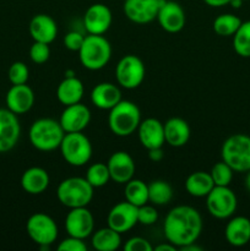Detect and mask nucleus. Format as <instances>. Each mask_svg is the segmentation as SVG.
<instances>
[{
  "label": "nucleus",
  "instance_id": "obj_35",
  "mask_svg": "<svg viewBox=\"0 0 250 251\" xmlns=\"http://www.w3.org/2000/svg\"><path fill=\"white\" fill-rule=\"evenodd\" d=\"M7 77L12 85H24L28 81L29 71L28 68L22 61H15L11 64L7 71Z\"/></svg>",
  "mask_w": 250,
  "mask_h": 251
},
{
  "label": "nucleus",
  "instance_id": "obj_3",
  "mask_svg": "<svg viewBox=\"0 0 250 251\" xmlns=\"http://www.w3.org/2000/svg\"><path fill=\"white\" fill-rule=\"evenodd\" d=\"M141 123V113L139 107L130 100H120L109 110L108 125L110 131L120 137L130 136L137 130Z\"/></svg>",
  "mask_w": 250,
  "mask_h": 251
},
{
  "label": "nucleus",
  "instance_id": "obj_33",
  "mask_svg": "<svg viewBox=\"0 0 250 251\" xmlns=\"http://www.w3.org/2000/svg\"><path fill=\"white\" fill-rule=\"evenodd\" d=\"M86 180L93 186V189L107 185L108 181L110 180V174L107 164L97 162L88 167L87 172H86Z\"/></svg>",
  "mask_w": 250,
  "mask_h": 251
},
{
  "label": "nucleus",
  "instance_id": "obj_6",
  "mask_svg": "<svg viewBox=\"0 0 250 251\" xmlns=\"http://www.w3.org/2000/svg\"><path fill=\"white\" fill-rule=\"evenodd\" d=\"M222 161L234 172L250 171V136L234 134L222 145Z\"/></svg>",
  "mask_w": 250,
  "mask_h": 251
},
{
  "label": "nucleus",
  "instance_id": "obj_21",
  "mask_svg": "<svg viewBox=\"0 0 250 251\" xmlns=\"http://www.w3.org/2000/svg\"><path fill=\"white\" fill-rule=\"evenodd\" d=\"M28 31L34 42L49 44L58 34V26L53 17L46 14H38L32 17Z\"/></svg>",
  "mask_w": 250,
  "mask_h": 251
},
{
  "label": "nucleus",
  "instance_id": "obj_38",
  "mask_svg": "<svg viewBox=\"0 0 250 251\" xmlns=\"http://www.w3.org/2000/svg\"><path fill=\"white\" fill-rule=\"evenodd\" d=\"M83 41H85V36L77 31H71L66 33L64 37V46L66 49L71 51H78L81 46H82Z\"/></svg>",
  "mask_w": 250,
  "mask_h": 251
},
{
  "label": "nucleus",
  "instance_id": "obj_46",
  "mask_svg": "<svg viewBox=\"0 0 250 251\" xmlns=\"http://www.w3.org/2000/svg\"><path fill=\"white\" fill-rule=\"evenodd\" d=\"M245 186H247L248 190L250 191V171H248L247 176H245Z\"/></svg>",
  "mask_w": 250,
  "mask_h": 251
},
{
  "label": "nucleus",
  "instance_id": "obj_13",
  "mask_svg": "<svg viewBox=\"0 0 250 251\" xmlns=\"http://www.w3.org/2000/svg\"><path fill=\"white\" fill-rule=\"evenodd\" d=\"M108 227L123 234L137 225V207L124 201L113 206L108 213Z\"/></svg>",
  "mask_w": 250,
  "mask_h": 251
},
{
  "label": "nucleus",
  "instance_id": "obj_26",
  "mask_svg": "<svg viewBox=\"0 0 250 251\" xmlns=\"http://www.w3.org/2000/svg\"><path fill=\"white\" fill-rule=\"evenodd\" d=\"M85 87L80 78L65 77L56 88V98L64 105H70L78 103L82 98Z\"/></svg>",
  "mask_w": 250,
  "mask_h": 251
},
{
  "label": "nucleus",
  "instance_id": "obj_27",
  "mask_svg": "<svg viewBox=\"0 0 250 251\" xmlns=\"http://www.w3.org/2000/svg\"><path fill=\"white\" fill-rule=\"evenodd\" d=\"M215 186L212 176L207 172H194L186 178L185 189L194 198H206Z\"/></svg>",
  "mask_w": 250,
  "mask_h": 251
},
{
  "label": "nucleus",
  "instance_id": "obj_5",
  "mask_svg": "<svg viewBox=\"0 0 250 251\" xmlns=\"http://www.w3.org/2000/svg\"><path fill=\"white\" fill-rule=\"evenodd\" d=\"M56 196L65 207H86L93 199V186L86 180V178L73 176L64 179L59 184Z\"/></svg>",
  "mask_w": 250,
  "mask_h": 251
},
{
  "label": "nucleus",
  "instance_id": "obj_32",
  "mask_svg": "<svg viewBox=\"0 0 250 251\" xmlns=\"http://www.w3.org/2000/svg\"><path fill=\"white\" fill-rule=\"evenodd\" d=\"M242 20L233 14H222L213 21V31L221 37H229L237 32Z\"/></svg>",
  "mask_w": 250,
  "mask_h": 251
},
{
  "label": "nucleus",
  "instance_id": "obj_19",
  "mask_svg": "<svg viewBox=\"0 0 250 251\" xmlns=\"http://www.w3.org/2000/svg\"><path fill=\"white\" fill-rule=\"evenodd\" d=\"M139 140L142 146L149 151L152 149L163 147L164 140V126L158 119L147 118L140 123L139 127Z\"/></svg>",
  "mask_w": 250,
  "mask_h": 251
},
{
  "label": "nucleus",
  "instance_id": "obj_17",
  "mask_svg": "<svg viewBox=\"0 0 250 251\" xmlns=\"http://www.w3.org/2000/svg\"><path fill=\"white\" fill-rule=\"evenodd\" d=\"M157 20L164 31L176 33L185 26V12L178 2L163 0L157 14Z\"/></svg>",
  "mask_w": 250,
  "mask_h": 251
},
{
  "label": "nucleus",
  "instance_id": "obj_34",
  "mask_svg": "<svg viewBox=\"0 0 250 251\" xmlns=\"http://www.w3.org/2000/svg\"><path fill=\"white\" fill-rule=\"evenodd\" d=\"M233 169L225 162H217L211 169L210 174L215 185L217 186H229L233 179Z\"/></svg>",
  "mask_w": 250,
  "mask_h": 251
},
{
  "label": "nucleus",
  "instance_id": "obj_12",
  "mask_svg": "<svg viewBox=\"0 0 250 251\" xmlns=\"http://www.w3.org/2000/svg\"><path fill=\"white\" fill-rule=\"evenodd\" d=\"M162 1L163 0H125L123 9L130 21L144 25L157 19Z\"/></svg>",
  "mask_w": 250,
  "mask_h": 251
},
{
  "label": "nucleus",
  "instance_id": "obj_37",
  "mask_svg": "<svg viewBox=\"0 0 250 251\" xmlns=\"http://www.w3.org/2000/svg\"><path fill=\"white\" fill-rule=\"evenodd\" d=\"M158 220V212L153 206L147 203L137 207V223L144 226H152Z\"/></svg>",
  "mask_w": 250,
  "mask_h": 251
},
{
  "label": "nucleus",
  "instance_id": "obj_16",
  "mask_svg": "<svg viewBox=\"0 0 250 251\" xmlns=\"http://www.w3.org/2000/svg\"><path fill=\"white\" fill-rule=\"evenodd\" d=\"M112 11L109 7L100 2L91 5L83 16V25L88 34H103L112 25Z\"/></svg>",
  "mask_w": 250,
  "mask_h": 251
},
{
  "label": "nucleus",
  "instance_id": "obj_28",
  "mask_svg": "<svg viewBox=\"0 0 250 251\" xmlns=\"http://www.w3.org/2000/svg\"><path fill=\"white\" fill-rule=\"evenodd\" d=\"M120 233L110 227L100 228L92 235V247L98 251H114L119 249L122 244Z\"/></svg>",
  "mask_w": 250,
  "mask_h": 251
},
{
  "label": "nucleus",
  "instance_id": "obj_1",
  "mask_svg": "<svg viewBox=\"0 0 250 251\" xmlns=\"http://www.w3.org/2000/svg\"><path fill=\"white\" fill-rule=\"evenodd\" d=\"M167 240L175 248L195 243L202 230L200 213L191 206H175L166 216L163 225Z\"/></svg>",
  "mask_w": 250,
  "mask_h": 251
},
{
  "label": "nucleus",
  "instance_id": "obj_42",
  "mask_svg": "<svg viewBox=\"0 0 250 251\" xmlns=\"http://www.w3.org/2000/svg\"><path fill=\"white\" fill-rule=\"evenodd\" d=\"M208 6L212 7H221L225 6V5H229L230 0H203Z\"/></svg>",
  "mask_w": 250,
  "mask_h": 251
},
{
  "label": "nucleus",
  "instance_id": "obj_4",
  "mask_svg": "<svg viewBox=\"0 0 250 251\" xmlns=\"http://www.w3.org/2000/svg\"><path fill=\"white\" fill-rule=\"evenodd\" d=\"M112 56V47L102 34H88L78 50L83 68L97 71L104 68Z\"/></svg>",
  "mask_w": 250,
  "mask_h": 251
},
{
  "label": "nucleus",
  "instance_id": "obj_8",
  "mask_svg": "<svg viewBox=\"0 0 250 251\" xmlns=\"http://www.w3.org/2000/svg\"><path fill=\"white\" fill-rule=\"evenodd\" d=\"M206 206L211 216L218 220L232 217L238 206L237 196L229 186H213L206 196Z\"/></svg>",
  "mask_w": 250,
  "mask_h": 251
},
{
  "label": "nucleus",
  "instance_id": "obj_10",
  "mask_svg": "<svg viewBox=\"0 0 250 251\" xmlns=\"http://www.w3.org/2000/svg\"><path fill=\"white\" fill-rule=\"evenodd\" d=\"M27 234L37 245H51L58 238V226L50 216L34 213L26 223Z\"/></svg>",
  "mask_w": 250,
  "mask_h": 251
},
{
  "label": "nucleus",
  "instance_id": "obj_30",
  "mask_svg": "<svg viewBox=\"0 0 250 251\" xmlns=\"http://www.w3.org/2000/svg\"><path fill=\"white\" fill-rule=\"evenodd\" d=\"M173 198V189L167 181L154 180L149 185V201L153 205H167Z\"/></svg>",
  "mask_w": 250,
  "mask_h": 251
},
{
  "label": "nucleus",
  "instance_id": "obj_18",
  "mask_svg": "<svg viewBox=\"0 0 250 251\" xmlns=\"http://www.w3.org/2000/svg\"><path fill=\"white\" fill-rule=\"evenodd\" d=\"M108 171L110 179L118 184H126L134 178L135 162L132 157L125 151L114 152L108 159Z\"/></svg>",
  "mask_w": 250,
  "mask_h": 251
},
{
  "label": "nucleus",
  "instance_id": "obj_44",
  "mask_svg": "<svg viewBox=\"0 0 250 251\" xmlns=\"http://www.w3.org/2000/svg\"><path fill=\"white\" fill-rule=\"evenodd\" d=\"M181 251H202V248L195 245V243H191V244L185 245V247L180 248Z\"/></svg>",
  "mask_w": 250,
  "mask_h": 251
},
{
  "label": "nucleus",
  "instance_id": "obj_23",
  "mask_svg": "<svg viewBox=\"0 0 250 251\" xmlns=\"http://www.w3.org/2000/svg\"><path fill=\"white\" fill-rule=\"evenodd\" d=\"M225 239L232 247L240 248L250 242V220L244 216L233 217L225 226Z\"/></svg>",
  "mask_w": 250,
  "mask_h": 251
},
{
  "label": "nucleus",
  "instance_id": "obj_9",
  "mask_svg": "<svg viewBox=\"0 0 250 251\" xmlns=\"http://www.w3.org/2000/svg\"><path fill=\"white\" fill-rule=\"evenodd\" d=\"M146 74L144 63L136 55H125L118 61L115 68V77L118 83L126 90H134L142 83Z\"/></svg>",
  "mask_w": 250,
  "mask_h": 251
},
{
  "label": "nucleus",
  "instance_id": "obj_7",
  "mask_svg": "<svg viewBox=\"0 0 250 251\" xmlns=\"http://www.w3.org/2000/svg\"><path fill=\"white\" fill-rule=\"evenodd\" d=\"M59 149L66 163L74 167L85 166L92 157V145L82 131L65 132Z\"/></svg>",
  "mask_w": 250,
  "mask_h": 251
},
{
  "label": "nucleus",
  "instance_id": "obj_25",
  "mask_svg": "<svg viewBox=\"0 0 250 251\" xmlns=\"http://www.w3.org/2000/svg\"><path fill=\"white\" fill-rule=\"evenodd\" d=\"M49 174L41 167H31L24 172L21 176V186L27 194L39 195L49 186Z\"/></svg>",
  "mask_w": 250,
  "mask_h": 251
},
{
  "label": "nucleus",
  "instance_id": "obj_11",
  "mask_svg": "<svg viewBox=\"0 0 250 251\" xmlns=\"http://www.w3.org/2000/svg\"><path fill=\"white\" fill-rule=\"evenodd\" d=\"M95 228V220L90 210L86 207L70 208L65 218V229L70 237L86 239L90 237Z\"/></svg>",
  "mask_w": 250,
  "mask_h": 251
},
{
  "label": "nucleus",
  "instance_id": "obj_36",
  "mask_svg": "<svg viewBox=\"0 0 250 251\" xmlns=\"http://www.w3.org/2000/svg\"><path fill=\"white\" fill-rule=\"evenodd\" d=\"M50 56L49 44L42 42H34L29 48V58L36 64H44Z\"/></svg>",
  "mask_w": 250,
  "mask_h": 251
},
{
  "label": "nucleus",
  "instance_id": "obj_39",
  "mask_svg": "<svg viewBox=\"0 0 250 251\" xmlns=\"http://www.w3.org/2000/svg\"><path fill=\"white\" fill-rule=\"evenodd\" d=\"M59 251H86L87 247H86L83 239H78V238L70 237L64 239L60 244L58 245Z\"/></svg>",
  "mask_w": 250,
  "mask_h": 251
},
{
  "label": "nucleus",
  "instance_id": "obj_2",
  "mask_svg": "<svg viewBox=\"0 0 250 251\" xmlns=\"http://www.w3.org/2000/svg\"><path fill=\"white\" fill-rule=\"evenodd\" d=\"M65 131L60 123L51 118H41L29 127V141L38 151L49 152L60 147Z\"/></svg>",
  "mask_w": 250,
  "mask_h": 251
},
{
  "label": "nucleus",
  "instance_id": "obj_45",
  "mask_svg": "<svg viewBox=\"0 0 250 251\" xmlns=\"http://www.w3.org/2000/svg\"><path fill=\"white\" fill-rule=\"evenodd\" d=\"M243 2H244L243 0H230L229 5L232 7H234V9H239V7L243 5Z\"/></svg>",
  "mask_w": 250,
  "mask_h": 251
},
{
  "label": "nucleus",
  "instance_id": "obj_47",
  "mask_svg": "<svg viewBox=\"0 0 250 251\" xmlns=\"http://www.w3.org/2000/svg\"><path fill=\"white\" fill-rule=\"evenodd\" d=\"M75 76V73H74V70H71V69H68V70L65 71V77H74Z\"/></svg>",
  "mask_w": 250,
  "mask_h": 251
},
{
  "label": "nucleus",
  "instance_id": "obj_43",
  "mask_svg": "<svg viewBox=\"0 0 250 251\" xmlns=\"http://www.w3.org/2000/svg\"><path fill=\"white\" fill-rule=\"evenodd\" d=\"M156 251H175V247L168 242V244H159L154 248Z\"/></svg>",
  "mask_w": 250,
  "mask_h": 251
},
{
  "label": "nucleus",
  "instance_id": "obj_22",
  "mask_svg": "<svg viewBox=\"0 0 250 251\" xmlns=\"http://www.w3.org/2000/svg\"><path fill=\"white\" fill-rule=\"evenodd\" d=\"M120 100H122V92L114 83H98L91 92V102L100 109L110 110Z\"/></svg>",
  "mask_w": 250,
  "mask_h": 251
},
{
  "label": "nucleus",
  "instance_id": "obj_31",
  "mask_svg": "<svg viewBox=\"0 0 250 251\" xmlns=\"http://www.w3.org/2000/svg\"><path fill=\"white\" fill-rule=\"evenodd\" d=\"M233 48L242 58H250V21L242 22L233 34Z\"/></svg>",
  "mask_w": 250,
  "mask_h": 251
},
{
  "label": "nucleus",
  "instance_id": "obj_24",
  "mask_svg": "<svg viewBox=\"0 0 250 251\" xmlns=\"http://www.w3.org/2000/svg\"><path fill=\"white\" fill-rule=\"evenodd\" d=\"M164 140L172 147H181L190 139V126L181 118H171L163 124Z\"/></svg>",
  "mask_w": 250,
  "mask_h": 251
},
{
  "label": "nucleus",
  "instance_id": "obj_14",
  "mask_svg": "<svg viewBox=\"0 0 250 251\" xmlns=\"http://www.w3.org/2000/svg\"><path fill=\"white\" fill-rule=\"evenodd\" d=\"M21 134L17 115L11 110L0 108V153L9 152L16 146Z\"/></svg>",
  "mask_w": 250,
  "mask_h": 251
},
{
  "label": "nucleus",
  "instance_id": "obj_29",
  "mask_svg": "<svg viewBox=\"0 0 250 251\" xmlns=\"http://www.w3.org/2000/svg\"><path fill=\"white\" fill-rule=\"evenodd\" d=\"M125 199L136 207L149 202V185L140 179L129 180L125 185Z\"/></svg>",
  "mask_w": 250,
  "mask_h": 251
},
{
  "label": "nucleus",
  "instance_id": "obj_20",
  "mask_svg": "<svg viewBox=\"0 0 250 251\" xmlns=\"http://www.w3.org/2000/svg\"><path fill=\"white\" fill-rule=\"evenodd\" d=\"M5 102H6L7 109L11 110L16 115L25 114L33 107L34 93L26 83L12 85V87L7 91Z\"/></svg>",
  "mask_w": 250,
  "mask_h": 251
},
{
  "label": "nucleus",
  "instance_id": "obj_40",
  "mask_svg": "<svg viewBox=\"0 0 250 251\" xmlns=\"http://www.w3.org/2000/svg\"><path fill=\"white\" fill-rule=\"evenodd\" d=\"M125 251H152L153 248L150 244V242L145 238L134 237L130 238L124 245Z\"/></svg>",
  "mask_w": 250,
  "mask_h": 251
},
{
  "label": "nucleus",
  "instance_id": "obj_48",
  "mask_svg": "<svg viewBox=\"0 0 250 251\" xmlns=\"http://www.w3.org/2000/svg\"><path fill=\"white\" fill-rule=\"evenodd\" d=\"M243 1H249V0H243Z\"/></svg>",
  "mask_w": 250,
  "mask_h": 251
},
{
  "label": "nucleus",
  "instance_id": "obj_15",
  "mask_svg": "<svg viewBox=\"0 0 250 251\" xmlns=\"http://www.w3.org/2000/svg\"><path fill=\"white\" fill-rule=\"evenodd\" d=\"M91 122V112L85 104L80 102L75 104L65 105L60 115L61 127L65 132H80L88 126Z\"/></svg>",
  "mask_w": 250,
  "mask_h": 251
},
{
  "label": "nucleus",
  "instance_id": "obj_41",
  "mask_svg": "<svg viewBox=\"0 0 250 251\" xmlns=\"http://www.w3.org/2000/svg\"><path fill=\"white\" fill-rule=\"evenodd\" d=\"M163 151H162V147L159 149H152L149 150V157L151 161L153 162H161L163 159Z\"/></svg>",
  "mask_w": 250,
  "mask_h": 251
}]
</instances>
